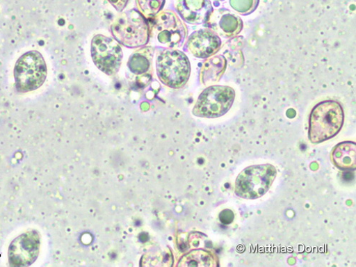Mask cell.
I'll return each mask as SVG.
<instances>
[{
    "mask_svg": "<svg viewBox=\"0 0 356 267\" xmlns=\"http://www.w3.org/2000/svg\"><path fill=\"white\" fill-rule=\"evenodd\" d=\"M111 31L118 43L130 49L145 46L152 34L149 23L136 10H128L118 15L112 22Z\"/></svg>",
    "mask_w": 356,
    "mask_h": 267,
    "instance_id": "cell-2",
    "label": "cell"
},
{
    "mask_svg": "<svg viewBox=\"0 0 356 267\" xmlns=\"http://www.w3.org/2000/svg\"><path fill=\"white\" fill-rule=\"evenodd\" d=\"M156 65L159 80L170 88H182L190 79L191 63L182 51L171 48L158 50Z\"/></svg>",
    "mask_w": 356,
    "mask_h": 267,
    "instance_id": "cell-3",
    "label": "cell"
},
{
    "mask_svg": "<svg viewBox=\"0 0 356 267\" xmlns=\"http://www.w3.org/2000/svg\"><path fill=\"white\" fill-rule=\"evenodd\" d=\"M227 59L222 55L213 56L204 63L200 74V80L203 85L218 82L226 71Z\"/></svg>",
    "mask_w": 356,
    "mask_h": 267,
    "instance_id": "cell-14",
    "label": "cell"
},
{
    "mask_svg": "<svg viewBox=\"0 0 356 267\" xmlns=\"http://www.w3.org/2000/svg\"><path fill=\"white\" fill-rule=\"evenodd\" d=\"M153 19L151 29L160 44L171 49L183 47L188 31L186 24L175 12L163 10Z\"/></svg>",
    "mask_w": 356,
    "mask_h": 267,
    "instance_id": "cell-7",
    "label": "cell"
},
{
    "mask_svg": "<svg viewBox=\"0 0 356 267\" xmlns=\"http://www.w3.org/2000/svg\"><path fill=\"white\" fill-rule=\"evenodd\" d=\"M40 248V238L35 231L28 232L17 237L9 250L11 266H23L32 264L37 259Z\"/></svg>",
    "mask_w": 356,
    "mask_h": 267,
    "instance_id": "cell-9",
    "label": "cell"
},
{
    "mask_svg": "<svg viewBox=\"0 0 356 267\" xmlns=\"http://www.w3.org/2000/svg\"><path fill=\"white\" fill-rule=\"evenodd\" d=\"M91 54L97 68L108 76L117 74L122 67L124 53L115 39L96 35L92 40Z\"/></svg>",
    "mask_w": 356,
    "mask_h": 267,
    "instance_id": "cell-8",
    "label": "cell"
},
{
    "mask_svg": "<svg viewBox=\"0 0 356 267\" xmlns=\"http://www.w3.org/2000/svg\"><path fill=\"white\" fill-rule=\"evenodd\" d=\"M215 1L220 2V1H223V0H215Z\"/></svg>",
    "mask_w": 356,
    "mask_h": 267,
    "instance_id": "cell-21",
    "label": "cell"
},
{
    "mask_svg": "<svg viewBox=\"0 0 356 267\" xmlns=\"http://www.w3.org/2000/svg\"><path fill=\"white\" fill-rule=\"evenodd\" d=\"M221 47L220 38L209 28L192 33L186 45L193 56L200 58H209L215 56Z\"/></svg>",
    "mask_w": 356,
    "mask_h": 267,
    "instance_id": "cell-10",
    "label": "cell"
},
{
    "mask_svg": "<svg viewBox=\"0 0 356 267\" xmlns=\"http://www.w3.org/2000/svg\"><path fill=\"white\" fill-rule=\"evenodd\" d=\"M332 159L334 165L341 170H353L356 165V145L354 142H343L333 150Z\"/></svg>",
    "mask_w": 356,
    "mask_h": 267,
    "instance_id": "cell-15",
    "label": "cell"
},
{
    "mask_svg": "<svg viewBox=\"0 0 356 267\" xmlns=\"http://www.w3.org/2000/svg\"><path fill=\"white\" fill-rule=\"evenodd\" d=\"M234 219V213L230 210H225L220 214V220L224 225L231 224Z\"/></svg>",
    "mask_w": 356,
    "mask_h": 267,
    "instance_id": "cell-20",
    "label": "cell"
},
{
    "mask_svg": "<svg viewBox=\"0 0 356 267\" xmlns=\"http://www.w3.org/2000/svg\"><path fill=\"white\" fill-rule=\"evenodd\" d=\"M277 174L276 168L271 164L250 166L236 177L235 194L248 200L259 198L269 191Z\"/></svg>",
    "mask_w": 356,
    "mask_h": 267,
    "instance_id": "cell-4",
    "label": "cell"
},
{
    "mask_svg": "<svg viewBox=\"0 0 356 267\" xmlns=\"http://www.w3.org/2000/svg\"><path fill=\"white\" fill-rule=\"evenodd\" d=\"M14 75L18 92L26 93L37 90L43 85L47 75L42 54L31 51L23 54L15 65Z\"/></svg>",
    "mask_w": 356,
    "mask_h": 267,
    "instance_id": "cell-5",
    "label": "cell"
},
{
    "mask_svg": "<svg viewBox=\"0 0 356 267\" xmlns=\"http://www.w3.org/2000/svg\"><path fill=\"white\" fill-rule=\"evenodd\" d=\"M155 49L152 47H143L135 51L129 57L128 68L137 76L152 72Z\"/></svg>",
    "mask_w": 356,
    "mask_h": 267,
    "instance_id": "cell-13",
    "label": "cell"
},
{
    "mask_svg": "<svg viewBox=\"0 0 356 267\" xmlns=\"http://www.w3.org/2000/svg\"><path fill=\"white\" fill-rule=\"evenodd\" d=\"M235 92L228 86L214 85L207 87L201 93L193 110L197 117L219 118L226 114L232 106Z\"/></svg>",
    "mask_w": 356,
    "mask_h": 267,
    "instance_id": "cell-6",
    "label": "cell"
},
{
    "mask_svg": "<svg viewBox=\"0 0 356 267\" xmlns=\"http://www.w3.org/2000/svg\"><path fill=\"white\" fill-rule=\"evenodd\" d=\"M205 25L220 38L225 39L238 35L243 29L242 19L226 9L213 10Z\"/></svg>",
    "mask_w": 356,
    "mask_h": 267,
    "instance_id": "cell-11",
    "label": "cell"
},
{
    "mask_svg": "<svg viewBox=\"0 0 356 267\" xmlns=\"http://www.w3.org/2000/svg\"><path fill=\"white\" fill-rule=\"evenodd\" d=\"M259 0H229V5L242 15H248L256 10Z\"/></svg>",
    "mask_w": 356,
    "mask_h": 267,
    "instance_id": "cell-18",
    "label": "cell"
},
{
    "mask_svg": "<svg viewBox=\"0 0 356 267\" xmlns=\"http://www.w3.org/2000/svg\"><path fill=\"white\" fill-rule=\"evenodd\" d=\"M344 122L341 104L333 100L320 102L312 109L309 118V138L312 143H321L336 136Z\"/></svg>",
    "mask_w": 356,
    "mask_h": 267,
    "instance_id": "cell-1",
    "label": "cell"
},
{
    "mask_svg": "<svg viewBox=\"0 0 356 267\" xmlns=\"http://www.w3.org/2000/svg\"><path fill=\"white\" fill-rule=\"evenodd\" d=\"M108 1L118 13H122L127 8L129 0H108Z\"/></svg>",
    "mask_w": 356,
    "mask_h": 267,
    "instance_id": "cell-19",
    "label": "cell"
},
{
    "mask_svg": "<svg viewBox=\"0 0 356 267\" xmlns=\"http://www.w3.org/2000/svg\"><path fill=\"white\" fill-rule=\"evenodd\" d=\"M216 257L209 252L195 250L184 256L178 266L180 267H211L217 266Z\"/></svg>",
    "mask_w": 356,
    "mask_h": 267,
    "instance_id": "cell-16",
    "label": "cell"
},
{
    "mask_svg": "<svg viewBox=\"0 0 356 267\" xmlns=\"http://www.w3.org/2000/svg\"><path fill=\"white\" fill-rule=\"evenodd\" d=\"M139 11L146 18H154L162 11L165 0H136Z\"/></svg>",
    "mask_w": 356,
    "mask_h": 267,
    "instance_id": "cell-17",
    "label": "cell"
},
{
    "mask_svg": "<svg viewBox=\"0 0 356 267\" xmlns=\"http://www.w3.org/2000/svg\"><path fill=\"white\" fill-rule=\"evenodd\" d=\"M175 9L186 22L205 24L214 10L211 0H175Z\"/></svg>",
    "mask_w": 356,
    "mask_h": 267,
    "instance_id": "cell-12",
    "label": "cell"
}]
</instances>
